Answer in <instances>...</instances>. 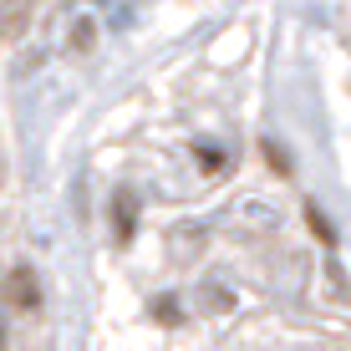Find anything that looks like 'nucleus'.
I'll list each match as a JSON object with an SVG mask.
<instances>
[{"instance_id":"nucleus-6","label":"nucleus","mask_w":351,"mask_h":351,"mask_svg":"<svg viewBox=\"0 0 351 351\" xmlns=\"http://www.w3.org/2000/svg\"><path fill=\"white\" fill-rule=\"evenodd\" d=\"M199 163L209 168V173H224V168H229V158H224V153H214V148H199Z\"/></svg>"},{"instance_id":"nucleus-2","label":"nucleus","mask_w":351,"mask_h":351,"mask_svg":"<svg viewBox=\"0 0 351 351\" xmlns=\"http://www.w3.org/2000/svg\"><path fill=\"white\" fill-rule=\"evenodd\" d=\"M132 234H138V204H132V189H117L112 193V239L132 245Z\"/></svg>"},{"instance_id":"nucleus-3","label":"nucleus","mask_w":351,"mask_h":351,"mask_svg":"<svg viewBox=\"0 0 351 351\" xmlns=\"http://www.w3.org/2000/svg\"><path fill=\"white\" fill-rule=\"evenodd\" d=\"M26 31V0H5L0 10V36H21Z\"/></svg>"},{"instance_id":"nucleus-9","label":"nucleus","mask_w":351,"mask_h":351,"mask_svg":"<svg viewBox=\"0 0 351 351\" xmlns=\"http://www.w3.org/2000/svg\"><path fill=\"white\" fill-rule=\"evenodd\" d=\"M0 346H5V331H0Z\"/></svg>"},{"instance_id":"nucleus-5","label":"nucleus","mask_w":351,"mask_h":351,"mask_svg":"<svg viewBox=\"0 0 351 351\" xmlns=\"http://www.w3.org/2000/svg\"><path fill=\"white\" fill-rule=\"evenodd\" d=\"M260 148H265V158H270V168H275V173H280V178H290V153L280 148V143H270V138H265Z\"/></svg>"},{"instance_id":"nucleus-7","label":"nucleus","mask_w":351,"mask_h":351,"mask_svg":"<svg viewBox=\"0 0 351 351\" xmlns=\"http://www.w3.org/2000/svg\"><path fill=\"white\" fill-rule=\"evenodd\" d=\"M153 316H158L163 326H173V321H184V311H178L173 300H158V306H153Z\"/></svg>"},{"instance_id":"nucleus-4","label":"nucleus","mask_w":351,"mask_h":351,"mask_svg":"<svg viewBox=\"0 0 351 351\" xmlns=\"http://www.w3.org/2000/svg\"><path fill=\"white\" fill-rule=\"evenodd\" d=\"M306 224H311V234H316L321 245H336V229H331V219L321 214V204H306Z\"/></svg>"},{"instance_id":"nucleus-8","label":"nucleus","mask_w":351,"mask_h":351,"mask_svg":"<svg viewBox=\"0 0 351 351\" xmlns=\"http://www.w3.org/2000/svg\"><path fill=\"white\" fill-rule=\"evenodd\" d=\"M71 46H77V51H87V46H92V21H82V26L71 31Z\"/></svg>"},{"instance_id":"nucleus-10","label":"nucleus","mask_w":351,"mask_h":351,"mask_svg":"<svg viewBox=\"0 0 351 351\" xmlns=\"http://www.w3.org/2000/svg\"><path fill=\"white\" fill-rule=\"evenodd\" d=\"M0 173H5V163H0Z\"/></svg>"},{"instance_id":"nucleus-1","label":"nucleus","mask_w":351,"mask_h":351,"mask_svg":"<svg viewBox=\"0 0 351 351\" xmlns=\"http://www.w3.org/2000/svg\"><path fill=\"white\" fill-rule=\"evenodd\" d=\"M0 295H5L10 311H36V306H41V280H36L31 265H16V270L0 280Z\"/></svg>"}]
</instances>
